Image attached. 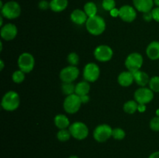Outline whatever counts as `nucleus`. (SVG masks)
<instances>
[{
    "mask_svg": "<svg viewBox=\"0 0 159 158\" xmlns=\"http://www.w3.org/2000/svg\"><path fill=\"white\" fill-rule=\"evenodd\" d=\"M17 35L16 26L12 23H8L1 29V37L5 40H11Z\"/></svg>",
    "mask_w": 159,
    "mask_h": 158,
    "instance_id": "14",
    "label": "nucleus"
},
{
    "mask_svg": "<svg viewBox=\"0 0 159 158\" xmlns=\"http://www.w3.org/2000/svg\"><path fill=\"white\" fill-rule=\"evenodd\" d=\"M119 13H120L119 9H116V8H114V9H112V10L110 11V15L113 17L118 16V15H119Z\"/></svg>",
    "mask_w": 159,
    "mask_h": 158,
    "instance_id": "36",
    "label": "nucleus"
},
{
    "mask_svg": "<svg viewBox=\"0 0 159 158\" xmlns=\"http://www.w3.org/2000/svg\"><path fill=\"white\" fill-rule=\"evenodd\" d=\"M150 127L154 131H159V117L155 116L151 120Z\"/></svg>",
    "mask_w": 159,
    "mask_h": 158,
    "instance_id": "32",
    "label": "nucleus"
},
{
    "mask_svg": "<svg viewBox=\"0 0 159 158\" xmlns=\"http://www.w3.org/2000/svg\"><path fill=\"white\" fill-rule=\"evenodd\" d=\"M62 91L67 95L75 94V86L72 83H68V82H64L62 85Z\"/></svg>",
    "mask_w": 159,
    "mask_h": 158,
    "instance_id": "25",
    "label": "nucleus"
},
{
    "mask_svg": "<svg viewBox=\"0 0 159 158\" xmlns=\"http://www.w3.org/2000/svg\"><path fill=\"white\" fill-rule=\"evenodd\" d=\"M144 19L146 20V21H151L152 20H153V15H152V11H150V12H144Z\"/></svg>",
    "mask_w": 159,
    "mask_h": 158,
    "instance_id": "35",
    "label": "nucleus"
},
{
    "mask_svg": "<svg viewBox=\"0 0 159 158\" xmlns=\"http://www.w3.org/2000/svg\"><path fill=\"white\" fill-rule=\"evenodd\" d=\"M100 71L97 64L94 63H89L85 65L83 71V77L87 81L94 82L99 78Z\"/></svg>",
    "mask_w": 159,
    "mask_h": 158,
    "instance_id": "10",
    "label": "nucleus"
},
{
    "mask_svg": "<svg viewBox=\"0 0 159 158\" xmlns=\"http://www.w3.org/2000/svg\"><path fill=\"white\" fill-rule=\"evenodd\" d=\"M69 132L71 136L77 139H84L89 134V129L85 123L81 122H74L70 125Z\"/></svg>",
    "mask_w": 159,
    "mask_h": 158,
    "instance_id": "6",
    "label": "nucleus"
},
{
    "mask_svg": "<svg viewBox=\"0 0 159 158\" xmlns=\"http://www.w3.org/2000/svg\"><path fill=\"white\" fill-rule=\"evenodd\" d=\"M113 50L107 45H100L96 48L94 56L96 60L101 62L109 61L113 57Z\"/></svg>",
    "mask_w": 159,
    "mask_h": 158,
    "instance_id": "12",
    "label": "nucleus"
},
{
    "mask_svg": "<svg viewBox=\"0 0 159 158\" xmlns=\"http://www.w3.org/2000/svg\"><path fill=\"white\" fill-rule=\"evenodd\" d=\"M25 79V73L21 70L16 71L12 74V81L16 83H21Z\"/></svg>",
    "mask_w": 159,
    "mask_h": 158,
    "instance_id": "28",
    "label": "nucleus"
},
{
    "mask_svg": "<svg viewBox=\"0 0 159 158\" xmlns=\"http://www.w3.org/2000/svg\"><path fill=\"white\" fill-rule=\"evenodd\" d=\"M156 115H157V116H158V117H159V108H158V109H157Z\"/></svg>",
    "mask_w": 159,
    "mask_h": 158,
    "instance_id": "42",
    "label": "nucleus"
},
{
    "mask_svg": "<svg viewBox=\"0 0 159 158\" xmlns=\"http://www.w3.org/2000/svg\"><path fill=\"white\" fill-rule=\"evenodd\" d=\"M2 14L6 18L12 20L19 17L21 12L20 6L16 2H8L6 4L3 5L2 8H1Z\"/></svg>",
    "mask_w": 159,
    "mask_h": 158,
    "instance_id": "3",
    "label": "nucleus"
},
{
    "mask_svg": "<svg viewBox=\"0 0 159 158\" xmlns=\"http://www.w3.org/2000/svg\"><path fill=\"white\" fill-rule=\"evenodd\" d=\"M54 124L60 129H65L69 125V119L65 115H57L54 118Z\"/></svg>",
    "mask_w": 159,
    "mask_h": 158,
    "instance_id": "21",
    "label": "nucleus"
},
{
    "mask_svg": "<svg viewBox=\"0 0 159 158\" xmlns=\"http://www.w3.org/2000/svg\"><path fill=\"white\" fill-rule=\"evenodd\" d=\"M86 13L85 11H82L81 9H75L73 11L71 14V20H72L73 23L78 25H82L83 23H85L87 21Z\"/></svg>",
    "mask_w": 159,
    "mask_h": 158,
    "instance_id": "18",
    "label": "nucleus"
},
{
    "mask_svg": "<svg viewBox=\"0 0 159 158\" xmlns=\"http://www.w3.org/2000/svg\"><path fill=\"white\" fill-rule=\"evenodd\" d=\"M134 5L138 11L141 12H150L154 5V0H133Z\"/></svg>",
    "mask_w": 159,
    "mask_h": 158,
    "instance_id": "15",
    "label": "nucleus"
},
{
    "mask_svg": "<svg viewBox=\"0 0 159 158\" xmlns=\"http://www.w3.org/2000/svg\"><path fill=\"white\" fill-rule=\"evenodd\" d=\"M71 133H70L69 130L67 129H60V131L57 133V137L61 142H65V141L68 140L70 139V136H71Z\"/></svg>",
    "mask_w": 159,
    "mask_h": 158,
    "instance_id": "27",
    "label": "nucleus"
},
{
    "mask_svg": "<svg viewBox=\"0 0 159 158\" xmlns=\"http://www.w3.org/2000/svg\"><path fill=\"white\" fill-rule=\"evenodd\" d=\"M149 87L150 89L152 90L154 92H159V77L155 76L152 77L149 81Z\"/></svg>",
    "mask_w": 159,
    "mask_h": 158,
    "instance_id": "26",
    "label": "nucleus"
},
{
    "mask_svg": "<svg viewBox=\"0 0 159 158\" xmlns=\"http://www.w3.org/2000/svg\"><path fill=\"white\" fill-rule=\"evenodd\" d=\"M143 64V57L138 53H132L127 56L125 60V66L132 73L140 71Z\"/></svg>",
    "mask_w": 159,
    "mask_h": 158,
    "instance_id": "5",
    "label": "nucleus"
},
{
    "mask_svg": "<svg viewBox=\"0 0 159 158\" xmlns=\"http://www.w3.org/2000/svg\"><path fill=\"white\" fill-rule=\"evenodd\" d=\"M34 58L32 54L29 53H23L18 58V66L20 70L24 73H29L34 69Z\"/></svg>",
    "mask_w": 159,
    "mask_h": 158,
    "instance_id": "7",
    "label": "nucleus"
},
{
    "mask_svg": "<svg viewBox=\"0 0 159 158\" xmlns=\"http://www.w3.org/2000/svg\"><path fill=\"white\" fill-rule=\"evenodd\" d=\"M138 110L140 112H144L146 110V105L144 104H138Z\"/></svg>",
    "mask_w": 159,
    "mask_h": 158,
    "instance_id": "37",
    "label": "nucleus"
},
{
    "mask_svg": "<svg viewBox=\"0 0 159 158\" xmlns=\"http://www.w3.org/2000/svg\"><path fill=\"white\" fill-rule=\"evenodd\" d=\"M90 86L88 82L81 81L75 85V94L81 97V96L88 94Z\"/></svg>",
    "mask_w": 159,
    "mask_h": 158,
    "instance_id": "22",
    "label": "nucleus"
},
{
    "mask_svg": "<svg viewBox=\"0 0 159 158\" xmlns=\"http://www.w3.org/2000/svg\"><path fill=\"white\" fill-rule=\"evenodd\" d=\"M82 101L80 97L76 94H70L67 96L64 102V108L65 111L70 114H74L77 112L82 105Z\"/></svg>",
    "mask_w": 159,
    "mask_h": 158,
    "instance_id": "4",
    "label": "nucleus"
},
{
    "mask_svg": "<svg viewBox=\"0 0 159 158\" xmlns=\"http://www.w3.org/2000/svg\"><path fill=\"white\" fill-rule=\"evenodd\" d=\"M134 77V81L136 83L140 86L144 87L146 85L149 83L150 79H149V76L148 75L147 73L141 71H138L136 72L133 73Z\"/></svg>",
    "mask_w": 159,
    "mask_h": 158,
    "instance_id": "19",
    "label": "nucleus"
},
{
    "mask_svg": "<svg viewBox=\"0 0 159 158\" xmlns=\"http://www.w3.org/2000/svg\"><path fill=\"white\" fill-rule=\"evenodd\" d=\"M69 158H79V157H78V156H70Z\"/></svg>",
    "mask_w": 159,
    "mask_h": 158,
    "instance_id": "43",
    "label": "nucleus"
},
{
    "mask_svg": "<svg viewBox=\"0 0 159 158\" xmlns=\"http://www.w3.org/2000/svg\"><path fill=\"white\" fill-rule=\"evenodd\" d=\"M134 81V74L130 71H124L118 76V82L123 87H128Z\"/></svg>",
    "mask_w": 159,
    "mask_h": 158,
    "instance_id": "16",
    "label": "nucleus"
},
{
    "mask_svg": "<svg viewBox=\"0 0 159 158\" xmlns=\"http://www.w3.org/2000/svg\"><path fill=\"white\" fill-rule=\"evenodd\" d=\"M80 99H81V101H82V103H86V102H88L89 101V97L88 96V94H86V95L81 96Z\"/></svg>",
    "mask_w": 159,
    "mask_h": 158,
    "instance_id": "38",
    "label": "nucleus"
},
{
    "mask_svg": "<svg viewBox=\"0 0 159 158\" xmlns=\"http://www.w3.org/2000/svg\"><path fill=\"white\" fill-rule=\"evenodd\" d=\"M49 6H50V3H48V2L45 1V0H43V1H41L40 3H39V7H40L41 9H43V10L48 9Z\"/></svg>",
    "mask_w": 159,
    "mask_h": 158,
    "instance_id": "34",
    "label": "nucleus"
},
{
    "mask_svg": "<svg viewBox=\"0 0 159 158\" xmlns=\"http://www.w3.org/2000/svg\"><path fill=\"white\" fill-rule=\"evenodd\" d=\"M86 29L91 34L98 36L102 34L106 29V23L102 17L99 15L89 17L85 23Z\"/></svg>",
    "mask_w": 159,
    "mask_h": 158,
    "instance_id": "1",
    "label": "nucleus"
},
{
    "mask_svg": "<svg viewBox=\"0 0 159 158\" xmlns=\"http://www.w3.org/2000/svg\"><path fill=\"white\" fill-rule=\"evenodd\" d=\"M152 15H153V20H155L156 22L159 23V7L155 8L152 10Z\"/></svg>",
    "mask_w": 159,
    "mask_h": 158,
    "instance_id": "33",
    "label": "nucleus"
},
{
    "mask_svg": "<svg viewBox=\"0 0 159 158\" xmlns=\"http://www.w3.org/2000/svg\"><path fill=\"white\" fill-rule=\"evenodd\" d=\"M102 5L105 10L110 11V12L116 6V2H115L114 0H103Z\"/></svg>",
    "mask_w": 159,
    "mask_h": 158,
    "instance_id": "30",
    "label": "nucleus"
},
{
    "mask_svg": "<svg viewBox=\"0 0 159 158\" xmlns=\"http://www.w3.org/2000/svg\"><path fill=\"white\" fill-rule=\"evenodd\" d=\"M112 136L114 139H118V140H121L125 137V132L124 129L120 128H115L113 129V133H112Z\"/></svg>",
    "mask_w": 159,
    "mask_h": 158,
    "instance_id": "29",
    "label": "nucleus"
},
{
    "mask_svg": "<svg viewBox=\"0 0 159 158\" xmlns=\"http://www.w3.org/2000/svg\"><path fill=\"white\" fill-rule=\"evenodd\" d=\"M148 158H159V151L155 152V153H152Z\"/></svg>",
    "mask_w": 159,
    "mask_h": 158,
    "instance_id": "39",
    "label": "nucleus"
},
{
    "mask_svg": "<svg viewBox=\"0 0 159 158\" xmlns=\"http://www.w3.org/2000/svg\"><path fill=\"white\" fill-rule=\"evenodd\" d=\"M119 16L124 21L130 23L136 19L137 13L135 9L130 6H124L119 9Z\"/></svg>",
    "mask_w": 159,
    "mask_h": 158,
    "instance_id": "13",
    "label": "nucleus"
},
{
    "mask_svg": "<svg viewBox=\"0 0 159 158\" xmlns=\"http://www.w3.org/2000/svg\"><path fill=\"white\" fill-rule=\"evenodd\" d=\"M68 61L71 64V66H76L79 62V57L76 53H71L68 56Z\"/></svg>",
    "mask_w": 159,
    "mask_h": 158,
    "instance_id": "31",
    "label": "nucleus"
},
{
    "mask_svg": "<svg viewBox=\"0 0 159 158\" xmlns=\"http://www.w3.org/2000/svg\"><path fill=\"white\" fill-rule=\"evenodd\" d=\"M147 56L152 60L159 59V42L153 41L148 46L146 50Z\"/></svg>",
    "mask_w": 159,
    "mask_h": 158,
    "instance_id": "17",
    "label": "nucleus"
},
{
    "mask_svg": "<svg viewBox=\"0 0 159 158\" xmlns=\"http://www.w3.org/2000/svg\"><path fill=\"white\" fill-rule=\"evenodd\" d=\"M112 133H113V129L110 125L107 124H102V125H98L95 129L93 136L96 141L102 143L110 139V136H112Z\"/></svg>",
    "mask_w": 159,
    "mask_h": 158,
    "instance_id": "8",
    "label": "nucleus"
},
{
    "mask_svg": "<svg viewBox=\"0 0 159 158\" xmlns=\"http://www.w3.org/2000/svg\"><path fill=\"white\" fill-rule=\"evenodd\" d=\"M20 105V96L16 91H10L5 94L2 99V107L6 111H14Z\"/></svg>",
    "mask_w": 159,
    "mask_h": 158,
    "instance_id": "2",
    "label": "nucleus"
},
{
    "mask_svg": "<svg viewBox=\"0 0 159 158\" xmlns=\"http://www.w3.org/2000/svg\"><path fill=\"white\" fill-rule=\"evenodd\" d=\"M0 63H1V68H0V70H2L3 69V68H4V63H3V61H2V60H0Z\"/></svg>",
    "mask_w": 159,
    "mask_h": 158,
    "instance_id": "40",
    "label": "nucleus"
},
{
    "mask_svg": "<svg viewBox=\"0 0 159 158\" xmlns=\"http://www.w3.org/2000/svg\"><path fill=\"white\" fill-rule=\"evenodd\" d=\"M79 71L75 66H68L63 68L60 73V78L63 82L72 83L79 77Z\"/></svg>",
    "mask_w": 159,
    "mask_h": 158,
    "instance_id": "11",
    "label": "nucleus"
},
{
    "mask_svg": "<svg viewBox=\"0 0 159 158\" xmlns=\"http://www.w3.org/2000/svg\"><path fill=\"white\" fill-rule=\"evenodd\" d=\"M68 0H51L50 2V8L54 12H61L68 6Z\"/></svg>",
    "mask_w": 159,
    "mask_h": 158,
    "instance_id": "20",
    "label": "nucleus"
},
{
    "mask_svg": "<svg viewBox=\"0 0 159 158\" xmlns=\"http://www.w3.org/2000/svg\"><path fill=\"white\" fill-rule=\"evenodd\" d=\"M154 2H155V4H156L157 6H158L159 7V0H154Z\"/></svg>",
    "mask_w": 159,
    "mask_h": 158,
    "instance_id": "41",
    "label": "nucleus"
},
{
    "mask_svg": "<svg viewBox=\"0 0 159 158\" xmlns=\"http://www.w3.org/2000/svg\"><path fill=\"white\" fill-rule=\"evenodd\" d=\"M154 98V91L150 88H142L137 90L134 93V99L138 104H147Z\"/></svg>",
    "mask_w": 159,
    "mask_h": 158,
    "instance_id": "9",
    "label": "nucleus"
},
{
    "mask_svg": "<svg viewBox=\"0 0 159 158\" xmlns=\"http://www.w3.org/2000/svg\"><path fill=\"white\" fill-rule=\"evenodd\" d=\"M138 104H137V102L130 100L124 104V110L126 112L129 113V114H133V113H134L138 110Z\"/></svg>",
    "mask_w": 159,
    "mask_h": 158,
    "instance_id": "24",
    "label": "nucleus"
},
{
    "mask_svg": "<svg viewBox=\"0 0 159 158\" xmlns=\"http://www.w3.org/2000/svg\"><path fill=\"white\" fill-rule=\"evenodd\" d=\"M84 11L86 13V15L89 17L94 16L96 15V12H97V7H96V4L94 2H87L84 6Z\"/></svg>",
    "mask_w": 159,
    "mask_h": 158,
    "instance_id": "23",
    "label": "nucleus"
}]
</instances>
